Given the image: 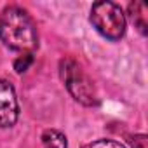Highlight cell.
<instances>
[{
  "label": "cell",
  "mask_w": 148,
  "mask_h": 148,
  "mask_svg": "<svg viewBox=\"0 0 148 148\" xmlns=\"http://www.w3.org/2000/svg\"><path fill=\"white\" fill-rule=\"evenodd\" d=\"M91 23L108 40H120L125 33V14L110 0L96 2L91 9Z\"/></svg>",
  "instance_id": "cell-2"
},
{
  "label": "cell",
  "mask_w": 148,
  "mask_h": 148,
  "mask_svg": "<svg viewBox=\"0 0 148 148\" xmlns=\"http://www.w3.org/2000/svg\"><path fill=\"white\" fill-rule=\"evenodd\" d=\"M42 145L44 148H66V136L56 129H47L42 134Z\"/></svg>",
  "instance_id": "cell-5"
},
{
  "label": "cell",
  "mask_w": 148,
  "mask_h": 148,
  "mask_svg": "<svg viewBox=\"0 0 148 148\" xmlns=\"http://www.w3.org/2000/svg\"><path fill=\"white\" fill-rule=\"evenodd\" d=\"M0 38L9 49L19 51L21 54L32 52L38 45L37 26L33 19L26 11L16 5L4 9L0 16Z\"/></svg>",
  "instance_id": "cell-1"
},
{
  "label": "cell",
  "mask_w": 148,
  "mask_h": 148,
  "mask_svg": "<svg viewBox=\"0 0 148 148\" xmlns=\"http://www.w3.org/2000/svg\"><path fill=\"white\" fill-rule=\"evenodd\" d=\"M61 79H63L68 92L79 103H82L86 106H92L98 103L91 80L80 71V66L73 59L61 61Z\"/></svg>",
  "instance_id": "cell-3"
},
{
  "label": "cell",
  "mask_w": 148,
  "mask_h": 148,
  "mask_svg": "<svg viewBox=\"0 0 148 148\" xmlns=\"http://www.w3.org/2000/svg\"><path fill=\"white\" fill-rule=\"evenodd\" d=\"M32 63H33V54H32V52H25V54H21V56L14 61V70H16L18 73H25V71L32 66Z\"/></svg>",
  "instance_id": "cell-7"
},
{
  "label": "cell",
  "mask_w": 148,
  "mask_h": 148,
  "mask_svg": "<svg viewBox=\"0 0 148 148\" xmlns=\"http://www.w3.org/2000/svg\"><path fill=\"white\" fill-rule=\"evenodd\" d=\"M146 143H148L146 134H136V136L131 138V145H132V148H146Z\"/></svg>",
  "instance_id": "cell-9"
},
{
  "label": "cell",
  "mask_w": 148,
  "mask_h": 148,
  "mask_svg": "<svg viewBox=\"0 0 148 148\" xmlns=\"http://www.w3.org/2000/svg\"><path fill=\"white\" fill-rule=\"evenodd\" d=\"M19 117V105L14 87L7 80H0V127H12Z\"/></svg>",
  "instance_id": "cell-4"
},
{
  "label": "cell",
  "mask_w": 148,
  "mask_h": 148,
  "mask_svg": "<svg viewBox=\"0 0 148 148\" xmlns=\"http://www.w3.org/2000/svg\"><path fill=\"white\" fill-rule=\"evenodd\" d=\"M86 148H125V146L113 139H96V141L89 143Z\"/></svg>",
  "instance_id": "cell-8"
},
{
  "label": "cell",
  "mask_w": 148,
  "mask_h": 148,
  "mask_svg": "<svg viewBox=\"0 0 148 148\" xmlns=\"http://www.w3.org/2000/svg\"><path fill=\"white\" fill-rule=\"evenodd\" d=\"M129 14L134 21V25L141 30L143 35H146V5L143 2H134L129 5Z\"/></svg>",
  "instance_id": "cell-6"
}]
</instances>
